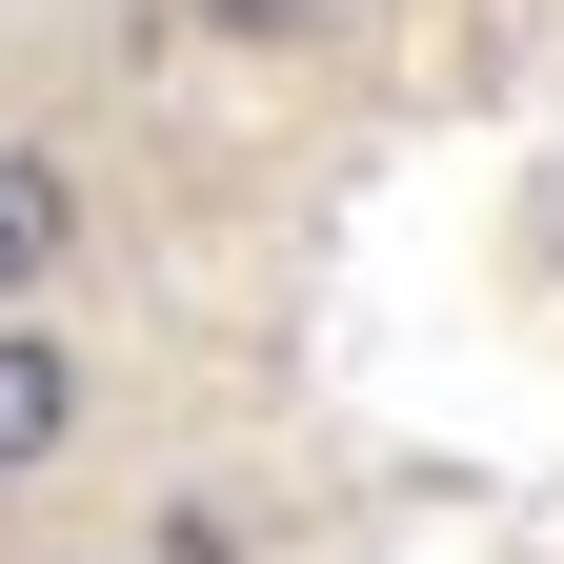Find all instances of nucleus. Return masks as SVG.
Segmentation results:
<instances>
[{
	"label": "nucleus",
	"mask_w": 564,
	"mask_h": 564,
	"mask_svg": "<svg viewBox=\"0 0 564 564\" xmlns=\"http://www.w3.org/2000/svg\"><path fill=\"white\" fill-rule=\"evenodd\" d=\"M61 564H162V544H61Z\"/></svg>",
	"instance_id": "obj_5"
},
{
	"label": "nucleus",
	"mask_w": 564,
	"mask_h": 564,
	"mask_svg": "<svg viewBox=\"0 0 564 564\" xmlns=\"http://www.w3.org/2000/svg\"><path fill=\"white\" fill-rule=\"evenodd\" d=\"M141 544H162V564H242V524H223V505H162Z\"/></svg>",
	"instance_id": "obj_4"
},
{
	"label": "nucleus",
	"mask_w": 564,
	"mask_h": 564,
	"mask_svg": "<svg viewBox=\"0 0 564 564\" xmlns=\"http://www.w3.org/2000/svg\"><path fill=\"white\" fill-rule=\"evenodd\" d=\"M82 262H101V223H82V162H61V141H0V323H41Z\"/></svg>",
	"instance_id": "obj_2"
},
{
	"label": "nucleus",
	"mask_w": 564,
	"mask_h": 564,
	"mask_svg": "<svg viewBox=\"0 0 564 564\" xmlns=\"http://www.w3.org/2000/svg\"><path fill=\"white\" fill-rule=\"evenodd\" d=\"M101 444V343L82 323H0V484H61Z\"/></svg>",
	"instance_id": "obj_1"
},
{
	"label": "nucleus",
	"mask_w": 564,
	"mask_h": 564,
	"mask_svg": "<svg viewBox=\"0 0 564 564\" xmlns=\"http://www.w3.org/2000/svg\"><path fill=\"white\" fill-rule=\"evenodd\" d=\"M162 21H182V41H223V61H303L343 0H162Z\"/></svg>",
	"instance_id": "obj_3"
}]
</instances>
